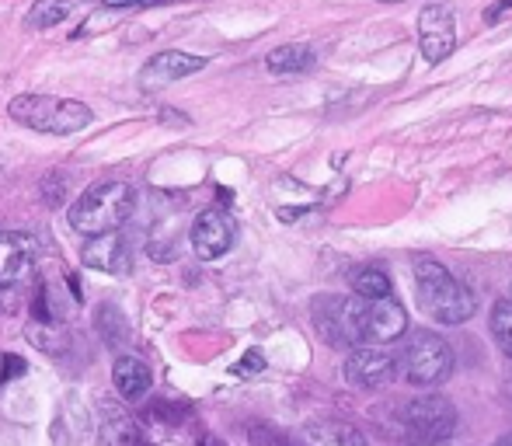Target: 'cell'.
Segmentation results:
<instances>
[{
    "label": "cell",
    "mask_w": 512,
    "mask_h": 446,
    "mask_svg": "<svg viewBox=\"0 0 512 446\" xmlns=\"http://www.w3.org/2000/svg\"><path fill=\"white\" fill-rule=\"evenodd\" d=\"M415 293L418 304L443 325H464L474 314V293L436 258H418L415 262Z\"/></svg>",
    "instance_id": "6da1fadb"
},
{
    "label": "cell",
    "mask_w": 512,
    "mask_h": 446,
    "mask_svg": "<svg viewBox=\"0 0 512 446\" xmlns=\"http://www.w3.org/2000/svg\"><path fill=\"white\" fill-rule=\"evenodd\" d=\"M136 210V192L126 182H105L88 189L74 206H70L67 220L77 234H108V230H119L122 223L133 217Z\"/></svg>",
    "instance_id": "7a4b0ae2"
},
{
    "label": "cell",
    "mask_w": 512,
    "mask_h": 446,
    "mask_svg": "<svg viewBox=\"0 0 512 446\" xmlns=\"http://www.w3.org/2000/svg\"><path fill=\"white\" fill-rule=\"evenodd\" d=\"M7 115H11L18 126L35 129V133H49V136L81 133V129H88L91 119H95V112L84 102L53 98V95H18L7 105Z\"/></svg>",
    "instance_id": "3957f363"
},
{
    "label": "cell",
    "mask_w": 512,
    "mask_h": 446,
    "mask_svg": "<svg viewBox=\"0 0 512 446\" xmlns=\"http://www.w3.org/2000/svg\"><path fill=\"white\" fill-rule=\"evenodd\" d=\"M401 429L411 446L443 443L457 433V408L443 394H418L401 408Z\"/></svg>",
    "instance_id": "277c9868"
},
{
    "label": "cell",
    "mask_w": 512,
    "mask_h": 446,
    "mask_svg": "<svg viewBox=\"0 0 512 446\" xmlns=\"http://www.w3.org/2000/svg\"><path fill=\"white\" fill-rule=\"evenodd\" d=\"M453 373V349L432 332H415L401 352V377L415 387H439Z\"/></svg>",
    "instance_id": "5b68a950"
},
{
    "label": "cell",
    "mask_w": 512,
    "mask_h": 446,
    "mask_svg": "<svg viewBox=\"0 0 512 446\" xmlns=\"http://www.w3.org/2000/svg\"><path fill=\"white\" fill-rule=\"evenodd\" d=\"M349 318H352V335H356V345H363V342H394V338L405 335V328H408L405 307H401L394 297H380V300L349 297Z\"/></svg>",
    "instance_id": "8992f818"
},
{
    "label": "cell",
    "mask_w": 512,
    "mask_h": 446,
    "mask_svg": "<svg viewBox=\"0 0 512 446\" xmlns=\"http://www.w3.org/2000/svg\"><path fill=\"white\" fill-rule=\"evenodd\" d=\"M418 46L429 63H443L457 49V25L446 4H429L418 14Z\"/></svg>",
    "instance_id": "52a82bcc"
},
{
    "label": "cell",
    "mask_w": 512,
    "mask_h": 446,
    "mask_svg": "<svg viewBox=\"0 0 512 446\" xmlns=\"http://www.w3.org/2000/svg\"><path fill=\"white\" fill-rule=\"evenodd\" d=\"M192 248H196V255L203 258V262H216V258H223L230 251V244H234V220H230L227 210H220V206H209L196 217L192 223Z\"/></svg>",
    "instance_id": "ba28073f"
},
{
    "label": "cell",
    "mask_w": 512,
    "mask_h": 446,
    "mask_svg": "<svg viewBox=\"0 0 512 446\" xmlns=\"http://www.w3.org/2000/svg\"><path fill=\"white\" fill-rule=\"evenodd\" d=\"M310 318H314L317 335L335 349H352L356 335H352V318H349V297H335L324 293L310 304Z\"/></svg>",
    "instance_id": "9c48e42d"
},
{
    "label": "cell",
    "mask_w": 512,
    "mask_h": 446,
    "mask_svg": "<svg viewBox=\"0 0 512 446\" xmlns=\"http://www.w3.org/2000/svg\"><path fill=\"white\" fill-rule=\"evenodd\" d=\"M81 262L88 269L108 272V276H126L133 269V251H129V241L119 234V230H108V234H98L84 244Z\"/></svg>",
    "instance_id": "30bf717a"
},
{
    "label": "cell",
    "mask_w": 512,
    "mask_h": 446,
    "mask_svg": "<svg viewBox=\"0 0 512 446\" xmlns=\"http://www.w3.org/2000/svg\"><path fill=\"white\" fill-rule=\"evenodd\" d=\"M206 70V56H192V53H182V49H168V53H157L147 67L140 70V84L150 91L164 88V84H175L182 77H192Z\"/></svg>",
    "instance_id": "8fae6325"
},
{
    "label": "cell",
    "mask_w": 512,
    "mask_h": 446,
    "mask_svg": "<svg viewBox=\"0 0 512 446\" xmlns=\"http://www.w3.org/2000/svg\"><path fill=\"white\" fill-rule=\"evenodd\" d=\"M345 380L352 387H363V391H377L394 380V359L380 349H352L345 359Z\"/></svg>",
    "instance_id": "7c38bea8"
},
{
    "label": "cell",
    "mask_w": 512,
    "mask_h": 446,
    "mask_svg": "<svg viewBox=\"0 0 512 446\" xmlns=\"http://www.w3.org/2000/svg\"><path fill=\"white\" fill-rule=\"evenodd\" d=\"M35 265V241L28 234L0 230V290H11L32 272Z\"/></svg>",
    "instance_id": "4fadbf2b"
},
{
    "label": "cell",
    "mask_w": 512,
    "mask_h": 446,
    "mask_svg": "<svg viewBox=\"0 0 512 446\" xmlns=\"http://www.w3.org/2000/svg\"><path fill=\"white\" fill-rule=\"evenodd\" d=\"M98 446H147V436L126 408L108 405L98 422Z\"/></svg>",
    "instance_id": "5bb4252c"
},
{
    "label": "cell",
    "mask_w": 512,
    "mask_h": 446,
    "mask_svg": "<svg viewBox=\"0 0 512 446\" xmlns=\"http://www.w3.org/2000/svg\"><path fill=\"white\" fill-rule=\"evenodd\" d=\"M293 440L297 446H370L366 436L349 422H310Z\"/></svg>",
    "instance_id": "9a60e30c"
},
{
    "label": "cell",
    "mask_w": 512,
    "mask_h": 446,
    "mask_svg": "<svg viewBox=\"0 0 512 446\" xmlns=\"http://www.w3.org/2000/svg\"><path fill=\"white\" fill-rule=\"evenodd\" d=\"M112 384L126 401H143L150 394L154 377H150V370H147V363H143V359L122 356V359H115V366H112Z\"/></svg>",
    "instance_id": "2e32d148"
},
{
    "label": "cell",
    "mask_w": 512,
    "mask_h": 446,
    "mask_svg": "<svg viewBox=\"0 0 512 446\" xmlns=\"http://www.w3.org/2000/svg\"><path fill=\"white\" fill-rule=\"evenodd\" d=\"M265 67L272 74H304V70L314 67V49L310 46H300V42H290V46H279L269 53Z\"/></svg>",
    "instance_id": "e0dca14e"
},
{
    "label": "cell",
    "mask_w": 512,
    "mask_h": 446,
    "mask_svg": "<svg viewBox=\"0 0 512 446\" xmlns=\"http://www.w3.org/2000/svg\"><path fill=\"white\" fill-rule=\"evenodd\" d=\"M352 293L363 300L391 297V279H387L384 269H359L356 276H352Z\"/></svg>",
    "instance_id": "ac0fdd59"
},
{
    "label": "cell",
    "mask_w": 512,
    "mask_h": 446,
    "mask_svg": "<svg viewBox=\"0 0 512 446\" xmlns=\"http://www.w3.org/2000/svg\"><path fill=\"white\" fill-rule=\"evenodd\" d=\"M70 14V0H35L28 11V28H53Z\"/></svg>",
    "instance_id": "d6986e66"
},
{
    "label": "cell",
    "mask_w": 512,
    "mask_h": 446,
    "mask_svg": "<svg viewBox=\"0 0 512 446\" xmlns=\"http://www.w3.org/2000/svg\"><path fill=\"white\" fill-rule=\"evenodd\" d=\"M492 335L502 345V352L512 359V300H499L492 307Z\"/></svg>",
    "instance_id": "ffe728a7"
},
{
    "label": "cell",
    "mask_w": 512,
    "mask_h": 446,
    "mask_svg": "<svg viewBox=\"0 0 512 446\" xmlns=\"http://www.w3.org/2000/svg\"><path fill=\"white\" fill-rule=\"evenodd\" d=\"M25 370H28V366H25V359H21V356H0V384L21 377Z\"/></svg>",
    "instance_id": "44dd1931"
},
{
    "label": "cell",
    "mask_w": 512,
    "mask_h": 446,
    "mask_svg": "<svg viewBox=\"0 0 512 446\" xmlns=\"http://www.w3.org/2000/svg\"><path fill=\"white\" fill-rule=\"evenodd\" d=\"M262 370H265V356L258 349H248L241 363H237V373H262Z\"/></svg>",
    "instance_id": "7402d4cb"
},
{
    "label": "cell",
    "mask_w": 512,
    "mask_h": 446,
    "mask_svg": "<svg viewBox=\"0 0 512 446\" xmlns=\"http://www.w3.org/2000/svg\"><path fill=\"white\" fill-rule=\"evenodd\" d=\"M108 11H115V7H157V4H171V0H102Z\"/></svg>",
    "instance_id": "603a6c76"
},
{
    "label": "cell",
    "mask_w": 512,
    "mask_h": 446,
    "mask_svg": "<svg viewBox=\"0 0 512 446\" xmlns=\"http://www.w3.org/2000/svg\"><path fill=\"white\" fill-rule=\"evenodd\" d=\"M506 11H512V0H502V4H495V7H488L485 11V21H499L502 14Z\"/></svg>",
    "instance_id": "cb8c5ba5"
},
{
    "label": "cell",
    "mask_w": 512,
    "mask_h": 446,
    "mask_svg": "<svg viewBox=\"0 0 512 446\" xmlns=\"http://www.w3.org/2000/svg\"><path fill=\"white\" fill-rule=\"evenodd\" d=\"M495 446H512V433H509V436H502V440L495 443Z\"/></svg>",
    "instance_id": "d4e9b609"
},
{
    "label": "cell",
    "mask_w": 512,
    "mask_h": 446,
    "mask_svg": "<svg viewBox=\"0 0 512 446\" xmlns=\"http://www.w3.org/2000/svg\"><path fill=\"white\" fill-rule=\"evenodd\" d=\"M199 446H220V443H216V440H213V436H206V440H203V443H199Z\"/></svg>",
    "instance_id": "484cf974"
},
{
    "label": "cell",
    "mask_w": 512,
    "mask_h": 446,
    "mask_svg": "<svg viewBox=\"0 0 512 446\" xmlns=\"http://www.w3.org/2000/svg\"><path fill=\"white\" fill-rule=\"evenodd\" d=\"M425 446H457V443H450V440H443V443H425Z\"/></svg>",
    "instance_id": "4316f807"
},
{
    "label": "cell",
    "mask_w": 512,
    "mask_h": 446,
    "mask_svg": "<svg viewBox=\"0 0 512 446\" xmlns=\"http://www.w3.org/2000/svg\"><path fill=\"white\" fill-rule=\"evenodd\" d=\"M384 4H401V0H384Z\"/></svg>",
    "instance_id": "83f0119b"
}]
</instances>
